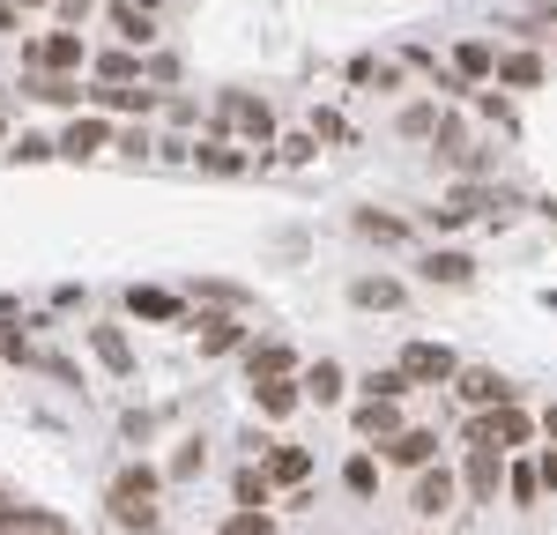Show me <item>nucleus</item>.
<instances>
[{"label":"nucleus","instance_id":"obj_47","mask_svg":"<svg viewBox=\"0 0 557 535\" xmlns=\"http://www.w3.org/2000/svg\"><path fill=\"white\" fill-rule=\"evenodd\" d=\"M535 469H543V490H557V446H543V461H535Z\"/></svg>","mask_w":557,"mask_h":535},{"label":"nucleus","instance_id":"obj_5","mask_svg":"<svg viewBox=\"0 0 557 535\" xmlns=\"http://www.w3.org/2000/svg\"><path fill=\"white\" fill-rule=\"evenodd\" d=\"M194 343H201V357H238L246 343H253V327H246V312H215V306H201L194 320Z\"/></svg>","mask_w":557,"mask_h":535},{"label":"nucleus","instance_id":"obj_28","mask_svg":"<svg viewBox=\"0 0 557 535\" xmlns=\"http://www.w3.org/2000/svg\"><path fill=\"white\" fill-rule=\"evenodd\" d=\"M104 23H112V38H120V45H141V52H149V38H157L141 0H112V8H104Z\"/></svg>","mask_w":557,"mask_h":535},{"label":"nucleus","instance_id":"obj_39","mask_svg":"<svg viewBox=\"0 0 557 535\" xmlns=\"http://www.w3.org/2000/svg\"><path fill=\"white\" fill-rule=\"evenodd\" d=\"M8 157L15 164H45V157H60V141L52 134H23V141H8Z\"/></svg>","mask_w":557,"mask_h":535},{"label":"nucleus","instance_id":"obj_8","mask_svg":"<svg viewBox=\"0 0 557 535\" xmlns=\"http://www.w3.org/2000/svg\"><path fill=\"white\" fill-rule=\"evenodd\" d=\"M454 498H461V476H454L446 461L417 469V484H409V513H417V521H438V513H454Z\"/></svg>","mask_w":557,"mask_h":535},{"label":"nucleus","instance_id":"obj_26","mask_svg":"<svg viewBox=\"0 0 557 535\" xmlns=\"http://www.w3.org/2000/svg\"><path fill=\"white\" fill-rule=\"evenodd\" d=\"M89 75H97V83H149V60H141L134 45H120V52H89Z\"/></svg>","mask_w":557,"mask_h":535},{"label":"nucleus","instance_id":"obj_12","mask_svg":"<svg viewBox=\"0 0 557 535\" xmlns=\"http://www.w3.org/2000/svg\"><path fill=\"white\" fill-rule=\"evenodd\" d=\"M454 395L469 401V409H498V401H520V395H513V380H506V372H491V364H461V372H454Z\"/></svg>","mask_w":557,"mask_h":535},{"label":"nucleus","instance_id":"obj_31","mask_svg":"<svg viewBox=\"0 0 557 535\" xmlns=\"http://www.w3.org/2000/svg\"><path fill=\"white\" fill-rule=\"evenodd\" d=\"M349 231H357V238H372V246H409V223L386 216V209H357V216H349Z\"/></svg>","mask_w":557,"mask_h":535},{"label":"nucleus","instance_id":"obj_7","mask_svg":"<svg viewBox=\"0 0 557 535\" xmlns=\"http://www.w3.org/2000/svg\"><path fill=\"white\" fill-rule=\"evenodd\" d=\"M394 364L409 372V387H454V372H461V357L446 350V343H401Z\"/></svg>","mask_w":557,"mask_h":535},{"label":"nucleus","instance_id":"obj_52","mask_svg":"<svg viewBox=\"0 0 557 535\" xmlns=\"http://www.w3.org/2000/svg\"><path fill=\"white\" fill-rule=\"evenodd\" d=\"M0 506H8V490H0Z\"/></svg>","mask_w":557,"mask_h":535},{"label":"nucleus","instance_id":"obj_10","mask_svg":"<svg viewBox=\"0 0 557 535\" xmlns=\"http://www.w3.org/2000/svg\"><path fill=\"white\" fill-rule=\"evenodd\" d=\"M498 484H506V453H498V446H469V461H461V498H469V506H498Z\"/></svg>","mask_w":557,"mask_h":535},{"label":"nucleus","instance_id":"obj_33","mask_svg":"<svg viewBox=\"0 0 557 535\" xmlns=\"http://www.w3.org/2000/svg\"><path fill=\"white\" fill-rule=\"evenodd\" d=\"M343 490L349 498H380V461H372V453H349L343 461Z\"/></svg>","mask_w":557,"mask_h":535},{"label":"nucleus","instance_id":"obj_30","mask_svg":"<svg viewBox=\"0 0 557 535\" xmlns=\"http://www.w3.org/2000/svg\"><path fill=\"white\" fill-rule=\"evenodd\" d=\"M401 298H409V290H401L394 275H357V283H349V306H364V312H394Z\"/></svg>","mask_w":557,"mask_h":535},{"label":"nucleus","instance_id":"obj_11","mask_svg":"<svg viewBox=\"0 0 557 535\" xmlns=\"http://www.w3.org/2000/svg\"><path fill=\"white\" fill-rule=\"evenodd\" d=\"M89 112H104V120H120V112H164V89H149V83H97L89 89Z\"/></svg>","mask_w":557,"mask_h":535},{"label":"nucleus","instance_id":"obj_51","mask_svg":"<svg viewBox=\"0 0 557 535\" xmlns=\"http://www.w3.org/2000/svg\"><path fill=\"white\" fill-rule=\"evenodd\" d=\"M0 141H8V112H0Z\"/></svg>","mask_w":557,"mask_h":535},{"label":"nucleus","instance_id":"obj_27","mask_svg":"<svg viewBox=\"0 0 557 535\" xmlns=\"http://www.w3.org/2000/svg\"><path fill=\"white\" fill-rule=\"evenodd\" d=\"M23 89H30L38 104H75V112H83V104H89L83 75H30V67H23Z\"/></svg>","mask_w":557,"mask_h":535},{"label":"nucleus","instance_id":"obj_15","mask_svg":"<svg viewBox=\"0 0 557 535\" xmlns=\"http://www.w3.org/2000/svg\"><path fill=\"white\" fill-rule=\"evenodd\" d=\"M349 424H357V439H364V446H386L394 432H401V401H380V395H364L357 409H349Z\"/></svg>","mask_w":557,"mask_h":535},{"label":"nucleus","instance_id":"obj_18","mask_svg":"<svg viewBox=\"0 0 557 535\" xmlns=\"http://www.w3.org/2000/svg\"><path fill=\"white\" fill-rule=\"evenodd\" d=\"M543 75H550V60L528 52V45H513V52H498V75H491V83L498 89H543Z\"/></svg>","mask_w":557,"mask_h":535},{"label":"nucleus","instance_id":"obj_32","mask_svg":"<svg viewBox=\"0 0 557 535\" xmlns=\"http://www.w3.org/2000/svg\"><path fill=\"white\" fill-rule=\"evenodd\" d=\"M357 395L401 401V395H409V372H401V364H372V372H364V380H357Z\"/></svg>","mask_w":557,"mask_h":535},{"label":"nucleus","instance_id":"obj_2","mask_svg":"<svg viewBox=\"0 0 557 535\" xmlns=\"http://www.w3.org/2000/svg\"><path fill=\"white\" fill-rule=\"evenodd\" d=\"M535 439V416L520 409V401H498V409H469V424H461V446H498V453H513V446Z\"/></svg>","mask_w":557,"mask_h":535},{"label":"nucleus","instance_id":"obj_40","mask_svg":"<svg viewBox=\"0 0 557 535\" xmlns=\"http://www.w3.org/2000/svg\"><path fill=\"white\" fill-rule=\"evenodd\" d=\"M275 157L283 164H312L320 157V134H275Z\"/></svg>","mask_w":557,"mask_h":535},{"label":"nucleus","instance_id":"obj_35","mask_svg":"<svg viewBox=\"0 0 557 535\" xmlns=\"http://www.w3.org/2000/svg\"><path fill=\"white\" fill-rule=\"evenodd\" d=\"M215 535H275V513H268V506H231Z\"/></svg>","mask_w":557,"mask_h":535},{"label":"nucleus","instance_id":"obj_9","mask_svg":"<svg viewBox=\"0 0 557 535\" xmlns=\"http://www.w3.org/2000/svg\"><path fill=\"white\" fill-rule=\"evenodd\" d=\"M112 134H120V127H112L104 112H75L52 141H60V157H67V164H89V157H104V149H112Z\"/></svg>","mask_w":557,"mask_h":535},{"label":"nucleus","instance_id":"obj_1","mask_svg":"<svg viewBox=\"0 0 557 535\" xmlns=\"http://www.w3.org/2000/svg\"><path fill=\"white\" fill-rule=\"evenodd\" d=\"M157 490H164V469H149V461H127L112 490H104V513H112V528L127 535H157Z\"/></svg>","mask_w":557,"mask_h":535},{"label":"nucleus","instance_id":"obj_38","mask_svg":"<svg viewBox=\"0 0 557 535\" xmlns=\"http://www.w3.org/2000/svg\"><path fill=\"white\" fill-rule=\"evenodd\" d=\"M349 83H380V89H394V83H401V67H394V60H372V52H357V60H349Z\"/></svg>","mask_w":557,"mask_h":535},{"label":"nucleus","instance_id":"obj_34","mask_svg":"<svg viewBox=\"0 0 557 535\" xmlns=\"http://www.w3.org/2000/svg\"><path fill=\"white\" fill-rule=\"evenodd\" d=\"M231 498H238V506H268V498H275V484H268V469H260V461H246V469L231 476Z\"/></svg>","mask_w":557,"mask_h":535},{"label":"nucleus","instance_id":"obj_50","mask_svg":"<svg viewBox=\"0 0 557 535\" xmlns=\"http://www.w3.org/2000/svg\"><path fill=\"white\" fill-rule=\"evenodd\" d=\"M141 8H172V0H141Z\"/></svg>","mask_w":557,"mask_h":535},{"label":"nucleus","instance_id":"obj_22","mask_svg":"<svg viewBox=\"0 0 557 535\" xmlns=\"http://www.w3.org/2000/svg\"><path fill=\"white\" fill-rule=\"evenodd\" d=\"M298 387H305V401H320V409H327V401L349 395V372L335 364V357H312V364L298 372Z\"/></svg>","mask_w":557,"mask_h":535},{"label":"nucleus","instance_id":"obj_36","mask_svg":"<svg viewBox=\"0 0 557 535\" xmlns=\"http://www.w3.org/2000/svg\"><path fill=\"white\" fill-rule=\"evenodd\" d=\"M394 127L409 134V141H431V134H438V104H431V97H417V104H401V120H394Z\"/></svg>","mask_w":557,"mask_h":535},{"label":"nucleus","instance_id":"obj_53","mask_svg":"<svg viewBox=\"0 0 557 535\" xmlns=\"http://www.w3.org/2000/svg\"><path fill=\"white\" fill-rule=\"evenodd\" d=\"M0 535H8V521H0Z\"/></svg>","mask_w":557,"mask_h":535},{"label":"nucleus","instance_id":"obj_20","mask_svg":"<svg viewBox=\"0 0 557 535\" xmlns=\"http://www.w3.org/2000/svg\"><path fill=\"white\" fill-rule=\"evenodd\" d=\"M0 521H8V535H75V521L67 513H52V506H0Z\"/></svg>","mask_w":557,"mask_h":535},{"label":"nucleus","instance_id":"obj_41","mask_svg":"<svg viewBox=\"0 0 557 535\" xmlns=\"http://www.w3.org/2000/svg\"><path fill=\"white\" fill-rule=\"evenodd\" d=\"M201 461H209V446H201V439H178V453H172V469H164V476L186 484V476H201Z\"/></svg>","mask_w":557,"mask_h":535},{"label":"nucleus","instance_id":"obj_19","mask_svg":"<svg viewBox=\"0 0 557 535\" xmlns=\"http://www.w3.org/2000/svg\"><path fill=\"white\" fill-rule=\"evenodd\" d=\"M386 461H394V469H431V461H438V432H424V424H401V432L386 439Z\"/></svg>","mask_w":557,"mask_h":535},{"label":"nucleus","instance_id":"obj_46","mask_svg":"<svg viewBox=\"0 0 557 535\" xmlns=\"http://www.w3.org/2000/svg\"><path fill=\"white\" fill-rule=\"evenodd\" d=\"M15 30H23V8H15V0H0V38H15Z\"/></svg>","mask_w":557,"mask_h":535},{"label":"nucleus","instance_id":"obj_29","mask_svg":"<svg viewBox=\"0 0 557 535\" xmlns=\"http://www.w3.org/2000/svg\"><path fill=\"white\" fill-rule=\"evenodd\" d=\"M454 75H461V83H491V75H498V45L461 38L454 45Z\"/></svg>","mask_w":557,"mask_h":535},{"label":"nucleus","instance_id":"obj_25","mask_svg":"<svg viewBox=\"0 0 557 535\" xmlns=\"http://www.w3.org/2000/svg\"><path fill=\"white\" fill-rule=\"evenodd\" d=\"M194 172H209V178H238V172H246V149H231V141H223V127H215L209 141H194Z\"/></svg>","mask_w":557,"mask_h":535},{"label":"nucleus","instance_id":"obj_16","mask_svg":"<svg viewBox=\"0 0 557 535\" xmlns=\"http://www.w3.org/2000/svg\"><path fill=\"white\" fill-rule=\"evenodd\" d=\"M417 275L438 283V290H461V283H475V261L461 253V246H431L424 261H417Z\"/></svg>","mask_w":557,"mask_h":535},{"label":"nucleus","instance_id":"obj_49","mask_svg":"<svg viewBox=\"0 0 557 535\" xmlns=\"http://www.w3.org/2000/svg\"><path fill=\"white\" fill-rule=\"evenodd\" d=\"M15 8H23V15H30V8H52V0H15Z\"/></svg>","mask_w":557,"mask_h":535},{"label":"nucleus","instance_id":"obj_17","mask_svg":"<svg viewBox=\"0 0 557 535\" xmlns=\"http://www.w3.org/2000/svg\"><path fill=\"white\" fill-rule=\"evenodd\" d=\"M186 298H194V306H215V312H253V290L231 283V275H194Z\"/></svg>","mask_w":557,"mask_h":535},{"label":"nucleus","instance_id":"obj_4","mask_svg":"<svg viewBox=\"0 0 557 535\" xmlns=\"http://www.w3.org/2000/svg\"><path fill=\"white\" fill-rule=\"evenodd\" d=\"M215 127H238L253 149H275V112L268 97H246V89H215Z\"/></svg>","mask_w":557,"mask_h":535},{"label":"nucleus","instance_id":"obj_48","mask_svg":"<svg viewBox=\"0 0 557 535\" xmlns=\"http://www.w3.org/2000/svg\"><path fill=\"white\" fill-rule=\"evenodd\" d=\"M543 432H550V446H557V409H550V416H543Z\"/></svg>","mask_w":557,"mask_h":535},{"label":"nucleus","instance_id":"obj_45","mask_svg":"<svg viewBox=\"0 0 557 535\" xmlns=\"http://www.w3.org/2000/svg\"><path fill=\"white\" fill-rule=\"evenodd\" d=\"M312 134H320V141H349V127L335 120V112H312Z\"/></svg>","mask_w":557,"mask_h":535},{"label":"nucleus","instance_id":"obj_14","mask_svg":"<svg viewBox=\"0 0 557 535\" xmlns=\"http://www.w3.org/2000/svg\"><path fill=\"white\" fill-rule=\"evenodd\" d=\"M238 357H246V380H290V372H298V357H290L283 335H253Z\"/></svg>","mask_w":557,"mask_h":535},{"label":"nucleus","instance_id":"obj_42","mask_svg":"<svg viewBox=\"0 0 557 535\" xmlns=\"http://www.w3.org/2000/svg\"><path fill=\"white\" fill-rule=\"evenodd\" d=\"M112 149H120V157H134V164H141V157H149V149H157V134H149V127H120V134H112Z\"/></svg>","mask_w":557,"mask_h":535},{"label":"nucleus","instance_id":"obj_23","mask_svg":"<svg viewBox=\"0 0 557 535\" xmlns=\"http://www.w3.org/2000/svg\"><path fill=\"white\" fill-rule=\"evenodd\" d=\"M89 335V350H97V364L112 372V380H134V343H127V327H83Z\"/></svg>","mask_w":557,"mask_h":535},{"label":"nucleus","instance_id":"obj_21","mask_svg":"<svg viewBox=\"0 0 557 535\" xmlns=\"http://www.w3.org/2000/svg\"><path fill=\"white\" fill-rule=\"evenodd\" d=\"M253 409L268 416V424H283V416H298V409H305V387H298V372H290V380H253Z\"/></svg>","mask_w":557,"mask_h":535},{"label":"nucleus","instance_id":"obj_13","mask_svg":"<svg viewBox=\"0 0 557 535\" xmlns=\"http://www.w3.org/2000/svg\"><path fill=\"white\" fill-rule=\"evenodd\" d=\"M260 469H268V484H275V490H305V484H312V453L290 446V439H268Z\"/></svg>","mask_w":557,"mask_h":535},{"label":"nucleus","instance_id":"obj_37","mask_svg":"<svg viewBox=\"0 0 557 535\" xmlns=\"http://www.w3.org/2000/svg\"><path fill=\"white\" fill-rule=\"evenodd\" d=\"M506 498H513V506H535V498H543V469H535V461H513V469H506Z\"/></svg>","mask_w":557,"mask_h":535},{"label":"nucleus","instance_id":"obj_24","mask_svg":"<svg viewBox=\"0 0 557 535\" xmlns=\"http://www.w3.org/2000/svg\"><path fill=\"white\" fill-rule=\"evenodd\" d=\"M127 312L164 327V320H186V298H178V290H157V283H134V290H127Z\"/></svg>","mask_w":557,"mask_h":535},{"label":"nucleus","instance_id":"obj_6","mask_svg":"<svg viewBox=\"0 0 557 535\" xmlns=\"http://www.w3.org/2000/svg\"><path fill=\"white\" fill-rule=\"evenodd\" d=\"M431 157H438L446 172H461V178H475V172H483V149H475L469 120H454V112H438V134H431Z\"/></svg>","mask_w":557,"mask_h":535},{"label":"nucleus","instance_id":"obj_44","mask_svg":"<svg viewBox=\"0 0 557 535\" xmlns=\"http://www.w3.org/2000/svg\"><path fill=\"white\" fill-rule=\"evenodd\" d=\"M164 120H172V127H194V120H201V104H194V97H164Z\"/></svg>","mask_w":557,"mask_h":535},{"label":"nucleus","instance_id":"obj_43","mask_svg":"<svg viewBox=\"0 0 557 535\" xmlns=\"http://www.w3.org/2000/svg\"><path fill=\"white\" fill-rule=\"evenodd\" d=\"M52 15H60V30H83L89 15H97V0H52Z\"/></svg>","mask_w":557,"mask_h":535},{"label":"nucleus","instance_id":"obj_3","mask_svg":"<svg viewBox=\"0 0 557 535\" xmlns=\"http://www.w3.org/2000/svg\"><path fill=\"white\" fill-rule=\"evenodd\" d=\"M23 67H30V75H83L89 67V38L83 30H45V38L23 45Z\"/></svg>","mask_w":557,"mask_h":535}]
</instances>
